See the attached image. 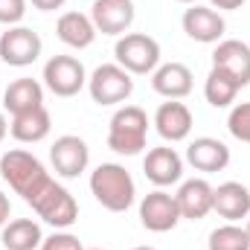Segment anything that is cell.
<instances>
[{"label":"cell","instance_id":"6da1fadb","mask_svg":"<svg viewBox=\"0 0 250 250\" xmlns=\"http://www.w3.org/2000/svg\"><path fill=\"white\" fill-rule=\"evenodd\" d=\"M90 192L108 212H125L137 198L134 178L120 163H99L90 172Z\"/></svg>","mask_w":250,"mask_h":250},{"label":"cell","instance_id":"7a4b0ae2","mask_svg":"<svg viewBox=\"0 0 250 250\" xmlns=\"http://www.w3.org/2000/svg\"><path fill=\"white\" fill-rule=\"evenodd\" d=\"M26 204L32 207V212L41 221L53 224L56 230H67V227H73L79 221V204H76V198L59 181H53V178H47L41 187L35 189L26 198Z\"/></svg>","mask_w":250,"mask_h":250},{"label":"cell","instance_id":"3957f363","mask_svg":"<svg viewBox=\"0 0 250 250\" xmlns=\"http://www.w3.org/2000/svg\"><path fill=\"white\" fill-rule=\"evenodd\" d=\"M146 137H148V114L140 105H123L108 125V148L134 157L146 148Z\"/></svg>","mask_w":250,"mask_h":250},{"label":"cell","instance_id":"277c9868","mask_svg":"<svg viewBox=\"0 0 250 250\" xmlns=\"http://www.w3.org/2000/svg\"><path fill=\"white\" fill-rule=\"evenodd\" d=\"M0 175H3V181L12 187V192L21 195L23 201L50 178L47 166H44L32 151H23V148H9V151L0 157Z\"/></svg>","mask_w":250,"mask_h":250},{"label":"cell","instance_id":"5b68a950","mask_svg":"<svg viewBox=\"0 0 250 250\" xmlns=\"http://www.w3.org/2000/svg\"><path fill=\"white\" fill-rule=\"evenodd\" d=\"M114 56L117 64L131 76H146L160 67V44L146 32H125L114 44Z\"/></svg>","mask_w":250,"mask_h":250},{"label":"cell","instance_id":"8992f818","mask_svg":"<svg viewBox=\"0 0 250 250\" xmlns=\"http://www.w3.org/2000/svg\"><path fill=\"white\" fill-rule=\"evenodd\" d=\"M87 90L96 105H120L134 93V79L120 64H99L87 76Z\"/></svg>","mask_w":250,"mask_h":250},{"label":"cell","instance_id":"52a82bcc","mask_svg":"<svg viewBox=\"0 0 250 250\" xmlns=\"http://www.w3.org/2000/svg\"><path fill=\"white\" fill-rule=\"evenodd\" d=\"M44 84H47L50 93H56L62 99H70V96L82 93V87L87 84L84 64L76 56H53L44 64Z\"/></svg>","mask_w":250,"mask_h":250},{"label":"cell","instance_id":"ba28073f","mask_svg":"<svg viewBox=\"0 0 250 250\" xmlns=\"http://www.w3.org/2000/svg\"><path fill=\"white\" fill-rule=\"evenodd\" d=\"M44 44H41V35L32 32L29 26H9L3 35H0V59L9 67H29V64L38 62Z\"/></svg>","mask_w":250,"mask_h":250},{"label":"cell","instance_id":"9c48e42d","mask_svg":"<svg viewBox=\"0 0 250 250\" xmlns=\"http://www.w3.org/2000/svg\"><path fill=\"white\" fill-rule=\"evenodd\" d=\"M140 221H143V227L148 233H169V230H175L178 221H181V209H178L175 195H169L163 189L148 192L140 201Z\"/></svg>","mask_w":250,"mask_h":250},{"label":"cell","instance_id":"30bf717a","mask_svg":"<svg viewBox=\"0 0 250 250\" xmlns=\"http://www.w3.org/2000/svg\"><path fill=\"white\" fill-rule=\"evenodd\" d=\"M50 163H53L56 175L73 181V178H79V175L87 169V163H90V148H87V143H84L82 137L64 134V137H59V140L53 143V148H50Z\"/></svg>","mask_w":250,"mask_h":250},{"label":"cell","instance_id":"8fae6325","mask_svg":"<svg viewBox=\"0 0 250 250\" xmlns=\"http://www.w3.org/2000/svg\"><path fill=\"white\" fill-rule=\"evenodd\" d=\"M134 18V0H93L90 6V21L102 35H125Z\"/></svg>","mask_w":250,"mask_h":250},{"label":"cell","instance_id":"7c38bea8","mask_svg":"<svg viewBox=\"0 0 250 250\" xmlns=\"http://www.w3.org/2000/svg\"><path fill=\"white\" fill-rule=\"evenodd\" d=\"M181 26H184V32L189 38L198 41V44H218L224 38V29H227L221 12H215L212 6H204V3H198V6H192V9L184 12Z\"/></svg>","mask_w":250,"mask_h":250},{"label":"cell","instance_id":"4fadbf2b","mask_svg":"<svg viewBox=\"0 0 250 250\" xmlns=\"http://www.w3.org/2000/svg\"><path fill=\"white\" fill-rule=\"evenodd\" d=\"M143 172L157 189L172 187V184H178L184 178V157L169 146L148 148V154L143 160Z\"/></svg>","mask_w":250,"mask_h":250},{"label":"cell","instance_id":"5bb4252c","mask_svg":"<svg viewBox=\"0 0 250 250\" xmlns=\"http://www.w3.org/2000/svg\"><path fill=\"white\" fill-rule=\"evenodd\" d=\"M192 125H195L192 111H189L181 99H169V102H163V105L154 111V128H157V134H160L166 143H181V140H187L189 134H192Z\"/></svg>","mask_w":250,"mask_h":250},{"label":"cell","instance_id":"9a60e30c","mask_svg":"<svg viewBox=\"0 0 250 250\" xmlns=\"http://www.w3.org/2000/svg\"><path fill=\"white\" fill-rule=\"evenodd\" d=\"M212 192L215 187L207 181V178H192V181H184L175 201H178V209H181V218H189V221H201L212 212Z\"/></svg>","mask_w":250,"mask_h":250},{"label":"cell","instance_id":"2e32d148","mask_svg":"<svg viewBox=\"0 0 250 250\" xmlns=\"http://www.w3.org/2000/svg\"><path fill=\"white\" fill-rule=\"evenodd\" d=\"M212 67L224 70L227 76H233L242 87L250 84V47L239 38H224L218 41L215 53H212Z\"/></svg>","mask_w":250,"mask_h":250},{"label":"cell","instance_id":"e0dca14e","mask_svg":"<svg viewBox=\"0 0 250 250\" xmlns=\"http://www.w3.org/2000/svg\"><path fill=\"white\" fill-rule=\"evenodd\" d=\"M151 87L157 96H166V99H184L192 93L195 87V76L187 64L181 62H169L160 64L154 73H151Z\"/></svg>","mask_w":250,"mask_h":250},{"label":"cell","instance_id":"ac0fdd59","mask_svg":"<svg viewBox=\"0 0 250 250\" xmlns=\"http://www.w3.org/2000/svg\"><path fill=\"white\" fill-rule=\"evenodd\" d=\"M187 160L189 166H195L204 175L224 172L227 163H230V148L215 137H195L187 148Z\"/></svg>","mask_w":250,"mask_h":250},{"label":"cell","instance_id":"d6986e66","mask_svg":"<svg viewBox=\"0 0 250 250\" xmlns=\"http://www.w3.org/2000/svg\"><path fill=\"white\" fill-rule=\"evenodd\" d=\"M212 209L224 221L239 224L242 218L250 215V189L245 184H239V181H227V184L215 187V192H212Z\"/></svg>","mask_w":250,"mask_h":250},{"label":"cell","instance_id":"ffe728a7","mask_svg":"<svg viewBox=\"0 0 250 250\" xmlns=\"http://www.w3.org/2000/svg\"><path fill=\"white\" fill-rule=\"evenodd\" d=\"M44 105V87H41V82H35V79H15L9 87H6V93H3V111L6 114H26V111H32V108H41Z\"/></svg>","mask_w":250,"mask_h":250},{"label":"cell","instance_id":"44dd1931","mask_svg":"<svg viewBox=\"0 0 250 250\" xmlns=\"http://www.w3.org/2000/svg\"><path fill=\"white\" fill-rule=\"evenodd\" d=\"M56 35L62 38L67 47L73 50H87L93 41H96V26L90 21V15H82V12H64L56 23Z\"/></svg>","mask_w":250,"mask_h":250},{"label":"cell","instance_id":"7402d4cb","mask_svg":"<svg viewBox=\"0 0 250 250\" xmlns=\"http://www.w3.org/2000/svg\"><path fill=\"white\" fill-rule=\"evenodd\" d=\"M50 128H53L50 111L41 105V108L26 111V114H15L12 123H9V134L18 143H41V140L50 137Z\"/></svg>","mask_w":250,"mask_h":250},{"label":"cell","instance_id":"603a6c76","mask_svg":"<svg viewBox=\"0 0 250 250\" xmlns=\"http://www.w3.org/2000/svg\"><path fill=\"white\" fill-rule=\"evenodd\" d=\"M0 242L6 250H38L44 242V233L41 224L32 218H12L0 233Z\"/></svg>","mask_w":250,"mask_h":250},{"label":"cell","instance_id":"cb8c5ba5","mask_svg":"<svg viewBox=\"0 0 250 250\" xmlns=\"http://www.w3.org/2000/svg\"><path fill=\"white\" fill-rule=\"evenodd\" d=\"M239 90H242V84L233 76H227L224 70H218V67H212L207 82H204V96H207V102L212 108H230L236 102Z\"/></svg>","mask_w":250,"mask_h":250},{"label":"cell","instance_id":"d4e9b609","mask_svg":"<svg viewBox=\"0 0 250 250\" xmlns=\"http://www.w3.org/2000/svg\"><path fill=\"white\" fill-rule=\"evenodd\" d=\"M209 250H250V236L245 227L227 221L221 227H215L209 233V242H207Z\"/></svg>","mask_w":250,"mask_h":250},{"label":"cell","instance_id":"484cf974","mask_svg":"<svg viewBox=\"0 0 250 250\" xmlns=\"http://www.w3.org/2000/svg\"><path fill=\"white\" fill-rule=\"evenodd\" d=\"M227 128H230V134H233L236 140H242V143L250 146V102H239V105L230 111Z\"/></svg>","mask_w":250,"mask_h":250},{"label":"cell","instance_id":"4316f807","mask_svg":"<svg viewBox=\"0 0 250 250\" xmlns=\"http://www.w3.org/2000/svg\"><path fill=\"white\" fill-rule=\"evenodd\" d=\"M26 15V0H0V23L18 26Z\"/></svg>","mask_w":250,"mask_h":250},{"label":"cell","instance_id":"83f0119b","mask_svg":"<svg viewBox=\"0 0 250 250\" xmlns=\"http://www.w3.org/2000/svg\"><path fill=\"white\" fill-rule=\"evenodd\" d=\"M84 245L79 242V236H73V233H53V236H47L44 242H41V248L38 250H82Z\"/></svg>","mask_w":250,"mask_h":250},{"label":"cell","instance_id":"f1b7e54d","mask_svg":"<svg viewBox=\"0 0 250 250\" xmlns=\"http://www.w3.org/2000/svg\"><path fill=\"white\" fill-rule=\"evenodd\" d=\"M9 215H12V204H9V195L0 189V230L9 224Z\"/></svg>","mask_w":250,"mask_h":250},{"label":"cell","instance_id":"f546056e","mask_svg":"<svg viewBox=\"0 0 250 250\" xmlns=\"http://www.w3.org/2000/svg\"><path fill=\"white\" fill-rule=\"evenodd\" d=\"M35 9H41V12H56V9H62L67 0H29Z\"/></svg>","mask_w":250,"mask_h":250},{"label":"cell","instance_id":"4dcf8cb0","mask_svg":"<svg viewBox=\"0 0 250 250\" xmlns=\"http://www.w3.org/2000/svg\"><path fill=\"white\" fill-rule=\"evenodd\" d=\"M212 9H224V12H233V9H242L245 0H209Z\"/></svg>","mask_w":250,"mask_h":250},{"label":"cell","instance_id":"1f68e13d","mask_svg":"<svg viewBox=\"0 0 250 250\" xmlns=\"http://www.w3.org/2000/svg\"><path fill=\"white\" fill-rule=\"evenodd\" d=\"M6 134H9V123H6V114L0 111V143L6 140Z\"/></svg>","mask_w":250,"mask_h":250},{"label":"cell","instance_id":"d6a6232c","mask_svg":"<svg viewBox=\"0 0 250 250\" xmlns=\"http://www.w3.org/2000/svg\"><path fill=\"white\" fill-rule=\"evenodd\" d=\"M178 3H189V6H198V3H204V0H178Z\"/></svg>","mask_w":250,"mask_h":250},{"label":"cell","instance_id":"836d02e7","mask_svg":"<svg viewBox=\"0 0 250 250\" xmlns=\"http://www.w3.org/2000/svg\"><path fill=\"white\" fill-rule=\"evenodd\" d=\"M245 230H248V236H250V215H248V227H245Z\"/></svg>","mask_w":250,"mask_h":250},{"label":"cell","instance_id":"e575fe53","mask_svg":"<svg viewBox=\"0 0 250 250\" xmlns=\"http://www.w3.org/2000/svg\"><path fill=\"white\" fill-rule=\"evenodd\" d=\"M134 250H157V248H134Z\"/></svg>","mask_w":250,"mask_h":250},{"label":"cell","instance_id":"d590c367","mask_svg":"<svg viewBox=\"0 0 250 250\" xmlns=\"http://www.w3.org/2000/svg\"><path fill=\"white\" fill-rule=\"evenodd\" d=\"M82 250H102V248H82Z\"/></svg>","mask_w":250,"mask_h":250}]
</instances>
